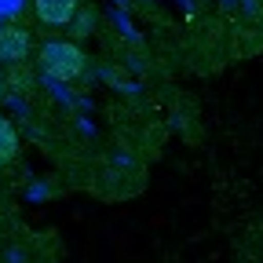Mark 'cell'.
Segmentation results:
<instances>
[{
  "label": "cell",
  "instance_id": "6da1fadb",
  "mask_svg": "<svg viewBox=\"0 0 263 263\" xmlns=\"http://www.w3.org/2000/svg\"><path fill=\"white\" fill-rule=\"evenodd\" d=\"M37 62H41V73L59 84H70V81L84 77V70H88V55L77 41H48L41 48Z\"/></svg>",
  "mask_w": 263,
  "mask_h": 263
},
{
  "label": "cell",
  "instance_id": "7a4b0ae2",
  "mask_svg": "<svg viewBox=\"0 0 263 263\" xmlns=\"http://www.w3.org/2000/svg\"><path fill=\"white\" fill-rule=\"evenodd\" d=\"M26 55H29V33L22 29V26H15V22H8V26H0V62H26Z\"/></svg>",
  "mask_w": 263,
  "mask_h": 263
},
{
  "label": "cell",
  "instance_id": "3957f363",
  "mask_svg": "<svg viewBox=\"0 0 263 263\" xmlns=\"http://www.w3.org/2000/svg\"><path fill=\"white\" fill-rule=\"evenodd\" d=\"M33 11L44 26H70L77 15V0H33Z\"/></svg>",
  "mask_w": 263,
  "mask_h": 263
},
{
  "label": "cell",
  "instance_id": "277c9868",
  "mask_svg": "<svg viewBox=\"0 0 263 263\" xmlns=\"http://www.w3.org/2000/svg\"><path fill=\"white\" fill-rule=\"evenodd\" d=\"M15 157H18V128L8 117H0V168H8Z\"/></svg>",
  "mask_w": 263,
  "mask_h": 263
},
{
  "label": "cell",
  "instance_id": "5b68a950",
  "mask_svg": "<svg viewBox=\"0 0 263 263\" xmlns=\"http://www.w3.org/2000/svg\"><path fill=\"white\" fill-rule=\"evenodd\" d=\"M70 22H73V37H84V33L95 26V11H81V15H73Z\"/></svg>",
  "mask_w": 263,
  "mask_h": 263
},
{
  "label": "cell",
  "instance_id": "8992f818",
  "mask_svg": "<svg viewBox=\"0 0 263 263\" xmlns=\"http://www.w3.org/2000/svg\"><path fill=\"white\" fill-rule=\"evenodd\" d=\"M26 0H0V18H18Z\"/></svg>",
  "mask_w": 263,
  "mask_h": 263
},
{
  "label": "cell",
  "instance_id": "52a82bcc",
  "mask_svg": "<svg viewBox=\"0 0 263 263\" xmlns=\"http://www.w3.org/2000/svg\"><path fill=\"white\" fill-rule=\"evenodd\" d=\"M0 91H4V73H0Z\"/></svg>",
  "mask_w": 263,
  "mask_h": 263
}]
</instances>
